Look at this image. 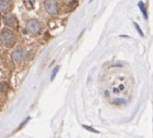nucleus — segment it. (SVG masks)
Segmentation results:
<instances>
[{"label":"nucleus","instance_id":"f257e3e1","mask_svg":"<svg viewBox=\"0 0 153 138\" xmlns=\"http://www.w3.org/2000/svg\"><path fill=\"white\" fill-rule=\"evenodd\" d=\"M1 40H2L3 44L6 47L10 48L16 43V33L12 30L6 28L1 32Z\"/></svg>","mask_w":153,"mask_h":138},{"label":"nucleus","instance_id":"f03ea898","mask_svg":"<svg viewBox=\"0 0 153 138\" xmlns=\"http://www.w3.org/2000/svg\"><path fill=\"white\" fill-rule=\"evenodd\" d=\"M44 7L46 11L50 15H57L58 14V4L55 0H45Z\"/></svg>","mask_w":153,"mask_h":138},{"label":"nucleus","instance_id":"7ed1b4c3","mask_svg":"<svg viewBox=\"0 0 153 138\" xmlns=\"http://www.w3.org/2000/svg\"><path fill=\"white\" fill-rule=\"evenodd\" d=\"M25 55V51L24 48L19 46L14 49V51L12 53V58H13V60H15L16 62H20L21 60L24 59Z\"/></svg>","mask_w":153,"mask_h":138},{"label":"nucleus","instance_id":"20e7f679","mask_svg":"<svg viewBox=\"0 0 153 138\" xmlns=\"http://www.w3.org/2000/svg\"><path fill=\"white\" fill-rule=\"evenodd\" d=\"M27 29L34 33V34H37L40 32V30H41V26H40V23H38V21H36L35 19H31L28 23H27Z\"/></svg>","mask_w":153,"mask_h":138},{"label":"nucleus","instance_id":"39448f33","mask_svg":"<svg viewBox=\"0 0 153 138\" xmlns=\"http://www.w3.org/2000/svg\"><path fill=\"white\" fill-rule=\"evenodd\" d=\"M4 23L9 27L12 28H16L17 27V20L15 17V15H7L6 16H4Z\"/></svg>","mask_w":153,"mask_h":138},{"label":"nucleus","instance_id":"423d86ee","mask_svg":"<svg viewBox=\"0 0 153 138\" xmlns=\"http://www.w3.org/2000/svg\"><path fill=\"white\" fill-rule=\"evenodd\" d=\"M12 7L11 0H0V12L7 13Z\"/></svg>","mask_w":153,"mask_h":138},{"label":"nucleus","instance_id":"0eeeda50","mask_svg":"<svg viewBox=\"0 0 153 138\" xmlns=\"http://www.w3.org/2000/svg\"><path fill=\"white\" fill-rule=\"evenodd\" d=\"M138 7H140V11H141V13H142V15H143L144 19H145V20H147V19H148V14H147L146 8H145L144 3H143L142 1H140V2H139V4H138Z\"/></svg>","mask_w":153,"mask_h":138},{"label":"nucleus","instance_id":"6e6552de","mask_svg":"<svg viewBox=\"0 0 153 138\" xmlns=\"http://www.w3.org/2000/svg\"><path fill=\"white\" fill-rule=\"evenodd\" d=\"M59 70V65L56 66V67L54 68V70H53V72H52V76H51V81L55 78V76H56V75H57V73H58Z\"/></svg>","mask_w":153,"mask_h":138},{"label":"nucleus","instance_id":"1a4fd4ad","mask_svg":"<svg viewBox=\"0 0 153 138\" xmlns=\"http://www.w3.org/2000/svg\"><path fill=\"white\" fill-rule=\"evenodd\" d=\"M134 23V26L136 27V29H137V31H138V32H139V34L140 35V36H142V37H144V34H143V32H142V31H141V29L140 28V26L138 25V23Z\"/></svg>","mask_w":153,"mask_h":138},{"label":"nucleus","instance_id":"9d476101","mask_svg":"<svg viewBox=\"0 0 153 138\" xmlns=\"http://www.w3.org/2000/svg\"><path fill=\"white\" fill-rule=\"evenodd\" d=\"M83 127H84V128H86V129H88V130H89V131H91V132H95V133H98V131H97V130H96V129H94V128H92V127H90V126H83Z\"/></svg>","mask_w":153,"mask_h":138},{"label":"nucleus","instance_id":"9b49d317","mask_svg":"<svg viewBox=\"0 0 153 138\" xmlns=\"http://www.w3.org/2000/svg\"><path fill=\"white\" fill-rule=\"evenodd\" d=\"M0 23H1V16H0Z\"/></svg>","mask_w":153,"mask_h":138}]
</instances>
